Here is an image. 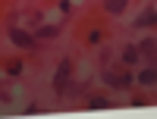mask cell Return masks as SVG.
I'll list each match as a JSON object with an SVG mask.
<instances>
[{
    "mask_svg": "<svg viewBox=\"0 0 157 119\" xmlns=\"http://www.w3.org/2000/svg\"><path fill=\"white\" fill-rule=\"evenodd\" d=\"M135 60H138V50L135 47H126L123 50V63H135Z\"/></svg>",
    "mask_w": 157,
    "mask_h": 119,
    "instance_id": "obj_9",
    "label": "cell"
},
{
    "mask_svg": "<svg viewBox=\"0 0 157 119\" xmlns=\"http://www.w3.org/2000/svg\"><path fill=\"white\" fill-rule=\"evenodd\" d=\"M69 75H72V63H69V60H63V63H60V69H57V75H54V94H57V97L66 94Z\"/></svg>",
    "mask_w": 157,
    "mask_h": 119,
    "instance_id": "obj_1",
    "label": "cell"
},
{
    "mask_svg": "<svg viewBox=\"0 0 157 119\" xmlns=\"http://www.w3.org/2000/svg\"><path fill=\"white\" fill-rule=\"evenodd\" d=\"M10 38H13V44H16V47H25V50H32V47H35V38H32L29 32L13 28V32H10Z\"/></svg>",
    "mask_w": 157,
    "mask_h": 119,
    "instance_id": "obj_3",
    "label": "cell"
},
{
    "mask_svg": "<svg viewBox=\"0 0 157 119\" xmlns=\"http://www.w3.org/2000/svg\"><path fill=\"white\" fill-rule=\"evenodd\" d=\"M154 22H157V13H154V9H145V13L138 16L135 25H138V28H148V25H154Z\"/></svg>",
    "mask_w": 157,
    "mask_h": 119,
    "instance_id": "obj_5",
    "label": "cell"
},
{
    "mask_svg": "<svg viewBox=\"0 0 157 119\" xmlns=\"http://www.w3.org/2000/svg\"><path fill=\"white\" fill-rule=\"evenodd\" d=\"M154 78H157V72H154V69H145V72L138 75V82H141V85H154Z\"/></svg>",
    "mask_w": 157,
    "mask_h": 119,
    "instance_id": "obj_7",
    "label": "cell"
},
{
    "mask_svg": "<svg viewBox=\"0 0 157 119\" xmlns=\"http://www.w3.org/2000/svg\"><path fill=\"white\" fill-rule=\"evenodd\" d=\"M104 82L110 88H129L132 85V75L129 72H104Z\"/></svg>",
    "mask_w": 157,
    "mask_h": 119,
    "instance_id": "obj_2",
    "label": "cell"
},
{
    "mask_svg": "<svg viewBox=\"0 0 157 119\" xmlns=\"http://www.w3.org/2000/svg\"><path fill=\"white\" fill-rule=\"evenodd\" d=\"M57 35H60V32L54 28V25H44V28L38 32V38H44V41H47V38H57Z\"/></svg>",
    "mask_w": 157,
    "mask_h": 119,
    "instance_id": "obj_8",
    "label": "cell"
},
{
    "mask_svg": "<svg viewBox=\"0 0 157 119\" xmlns=\"http://www.w3.org/2000/svg\"><path fill=\"white\" fill-rule=\"evenodd\" d=\"M129 0H104V9L110 13V16H116V13H126Z\"/></svg>",
    "mask_w": 157,
    "mask_h": 119,
    "instance_id": "obj_4",
    "label": "cell"
},
{
    "mask_svg": "<svg viewBox=\"0 0 157 119\" xmlns=\"http://www.w3.org/2000/svg\"><path fill=\"white\" fill-rule=\"evenodd\" d=\"M88 107H91V110H101V107H107V100H104V97H91Z\"/></svg>",
    "mask_w": 157,
    "mask_h": 119,
    "instance_id": "obj_10",
    "label": "cell"
},
{
    "mask_svg": "<svg viewBox=\"0 0 157 119\" xmlns=\"http://www.w3.org/2000/svg\"><path fill=\"white\" fill-rule=\"evenodd\" d=\"M138 54H145V57H151V60H154V41H151V38H148V41H141Z\"/></svg>",
    "mask_w": 157,
    "mask_h": 119,
    "instance_id": "obj_6",
    "label": "cell"
}]
</instances>
